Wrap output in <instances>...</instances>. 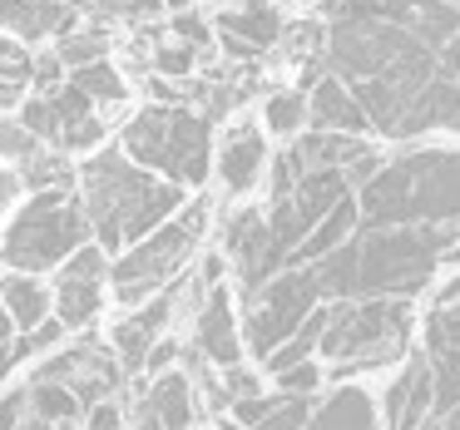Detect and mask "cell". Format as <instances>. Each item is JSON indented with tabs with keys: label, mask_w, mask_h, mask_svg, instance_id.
<instances>
[{
	"label": "cell",
	"mask_w": 460,
	"mask_h": 430,
	"mask_svg": "<svg viewBox=\"0 0 460 430\" xmlns=\"http://www.w3.org/2000/svg\"><path fill=\"white\" fill-rule=\"evenodd\" d=\"M75 198H80L90 238L104 258L124 252L129 242H139L149 228H159L164 218H173L183 208L179 183L129 163L124 149H100L90 163H80V173H75Z\"/></svg>",
	"instance_id": "6da1fadb"
},
{
	"label": "cell",
	"mask_w": 460,
	"mask_h": 430,
	"mask_svg": "<svg viewBox=\"0 0 460 430\" xmlns=\"http://www.w3.org/2000/svg\"><path fill=\"white\" fill-rule=\"evenodd\" d=\"M357 223H460V154H406L361 183Z\"/></svg>",
	"instance_id": "7a4b0ae2"
},
{
	"label": "cell",
	"mask_w": 460,
	"mask_h": 430,
	"mask_svg": "<svg viewBox=\"0 0 460 430\" xmlns=\"http://www.w3.org/2000/svg\"><path fill=\"white\" fill-rule=\"evenodd\" d=\"M460 223H381L351 233L357 292L351 297H416L440 272V252L456 242Z\"/></svg>",
	"instance_id": "3957f363"
},
{
	"label": "cell",
	"mask_w": 460,
	"mask_h": 430,
	"mask_svg": "<svg viewBox=\"0 0 460 430\" xmlns=\"http://www.w3.org/2000/svg\"><path fill=\"white\" fill-rule=\"evenodd\" d=\"M411 347V302L406 297H351L327 302V327L317 337L322 361H332V376L371 371L401 361Z\"/></svg>",
	"instance_id": "277c9868"
},
{
	"label": "cell",
	"mask_w": 460,
	"mask_h": 430,
	"mask_svg": "<svg viewBox=\"0 0 460 430\" xmlns=\"http://www.w3.org/2000/svg\"><path fill=\"white\" fill-rule=\"evenodd\" d=\"M208 139L213 124L193 104H149L124 124V144L139 169L159 173V179L179 183V189H199L208 179Z\"/></svg>",
	"instance_id": "5b68a950"
},
{
	"label": "cell",
	"mask_w": 460,
	"mask_h": 430,
	"mask_svg": "<svg viewBox=\"0 0 460 430\" xmlns=\"http://www.w3.org/2000/svg\"><path fill=\"white\" fill-rule=\"evenodd\" d=\"M203 228H208V203H189L183 213H173V218H164L159 228H149L139 242H129L124 252H114V268H110V277H104V287L114 292V302L139 307V302L154 297V292H164L173 277H179L183 262L193 258Z\"/></svg>",
	"instance_id": "8992f818"
},
{
	"label": "cell",
	"mask_w": 460,
	"mask_h": 430,
	"mask_svg": "<svg viewBox=\"0 0 460 430\" xmlns=\"http://www.w3.org/2000/svg\"><path fill=\"white\" fill-rule=\"evenodd\" d=\"M80 242H90V223L75 198V189H40L21 213L11 218L0 238V262L11 272H50L70 258Z\"/></svg>",
	"instance_id": "52a82bcc"
},
{
	"label": "cell",
	"mask_w": 460,
	"mask_h": 430,
	"mask_svg": "<svg viewBox=\"0 0 460 430\" xmlns=\"http://www.w3.org/2000/svg\"><path fill=\"white\" fill-rule=\"evenodd\" d=\"M243 302H248V347H252V356H268L278 341H288L292 331L307 321V312L322 302V292H317V282H312L307 268H278L252 292H243Z\"/></svg>",
	"instance_id": "ba28073f"
},
{
	"label": "cell",
	"mask_w": 460,
	"mask_h": 430,
	"mask_svg": "<svg viewBox=\"0 0 460 430\" xmlns=\"http://www.w3.org/2000/svg\"><path fill=\"white\" fill-rule=\"evenodd\" d=\"M21 124L35 144L45 149H60V154H84L104 139V124L94 114V104L75 90L70 80L50 94H31L21 100Z\"/></svg>",
	"instance_id": "9c48e42d"
},
{
	"label": "cell",
	"mask_w": 460,
	"mask_h": 430,
	"mask_svg": "<svg viewBox=\"0 0 460 430\" xmlns=\"http://www.w3.org/2000/svg\"><path fill=\"white\" fill-rule=\"evenodd\" d=\"M104 277H110V258H104L94 242H80V248L55 268V321H60L65 331H80L100 317Z\"/></svg>",
	"instance_id": "30bf717a"
},
{
	"label": "cell",
	"mask_w": 460,
	"mask_h": 430,
	"mask_svg": "<svg viewBox=\"0 0 460 430\" xmlns=\"http://www.w3.org/2000/svg\"><path fill=\"white\" fill-rule=\"evenodd\" d=\"M35 381H60V386H70L75 400L90 410L94 400H110L114 391H119L124 366L100 347V341H80V347L55 351V356L45 351V361L35 366Z\"/></svg>",
	"instance_id": "8fae6325"
},
{
	"label": "cell",
	"mask_w": 460,
	"mask_h": 430,
	"mask_svg": "<svg viewBox=\"0 0 460 430\" xmlns=\"http://www.w3.org/2000/svg\"><path fill=\"white\" fill-rule=\"evenodd\" d=\"M426 366H430V396L436 410L446 416L460 406V302L436 307L426 321Z\"/></svg>",
	"instance_id": "7c38bea8"
},
{
	"label": "cell",
	"mask_w": 460,
	"mask_h": 430,
	"mask_svg": "<svg viewBox=\"0 0 460 430\" xmlns=\"http://www.w3.org/2000/svg\"><path fill=\"white\" fill-rule=\"evenodd\" d=\"M173 307H179V282H169V287L154 292L149 302H139V307H134L124 321H114L110 347H114V361H119L124 371H139V366H144L149 347L164 337V327H169Z\"/></svg>",
	"instance_id": "4fadbf2b"
},
{
	"label": "cell",
	"mask_w": 460,
	"mask_h": 430,
	"mask_svg": "<svg viewBox=\"0 0 460 430\" xmlns=\"http://www.w3.org/2000/svg\"><path fill=\"white\" fill-rule=\"evenodd\" d=\"M193 386L183 371H159L154 386L139 396V410H134V430H193Z\"/></svg>",
	"instance_id": "5bb4252c"
},
{
	"label": "cell",
	"mask_w": 460,
	"mask_h": 430,
	"mask_svg": "<svg viewBox=\"0 0 460 430\" xmlns=\"http://www.w3.org/2000/svg\"><path fill=\"white\" fill-rule=\"evenodd\" d=\"M430 410H436L430 366H426V356H406V371H401L386 386V396H381V420H386V430H420Z\"/></svg>",
	"instance_id": "9a60e30c"
},
{
	"label": "cell",
	"mask_w": 460,
	"mask_h": 430,
	"mask_svg": "<svg viewBox=\"0 0 460 430\" xmlns=\"http://www.w3.org/2000/svg\"><path fill=\"white\" fill-rule=\"evenodd\" d=\"M199 351H203V361H213V366H223V371L243 361V337H238V317H233V297L218 282L208 287V297H203V307H199Z\"/></svg>",
	"instance_id": "2e32d148"
},
{
	"label": "cell",
	"mask_w": 460,
	"mask_h": 430,
	"mask_svg": "<svg viewBox=\"0 0 460 430\" xmlns=\"http://www.w3.org/2000/svg\"><path fill=\"white\" fill-rule=\"evenodd\" d=\"M223 252L238 268L243 292H252L268 272H262V258H268V218L258 208H238L228 223H223Z\"/></svg>",
	"instance_id": "e0dca14e"
},
{
	"label": "cell",
	"mask_w": 460,
	"mask_h": 430,
	"mask_svg": "<svg viewBox=\"0 0 460 430\" xmlns=\"http://www.w3.org/2000/svg\"><path fill=\"white\" fill-rule=\"evenodd\" d=\"M262 169H268V139H262V129H252V124L228 129V139L218 144V179H223V189H228L233 198H243V193L262 179Z\"/></svg>",
	"instance_id": "ac0fdd59"
},
{
	"label": "cell",
	"mask_w": 460,
	"mask_h": 430,
	"mask_svg": "<svg viewBox=\"0 0 460 430\" xmlns=\"http://www.w3.org/2000/svg\"><path fill=\"white\" fill-rule=\"evenodd\" d=\"M307 124L312 129H332V134H367L371 119L357 104V94L337 80V75H322L307 94Z\"/></svg>",
	"instance_id": "d6986e66"
},
{
	"label": "cell",
	"mask_w": 460,
	"mask_h": 430,
	"mask_svg": "<svg viewBox=\"0 0 460 430\" xmlns=\"http://www.w3.org/2000/svg\"><path fill=\"white\" fill-rule=\"evenodd\" d=\"M351 233H357V198L347 193V198H337L307 233H302V242L288 252V262H282V268H307V262L327 258V252L337 248V242H347Z\"/></svg>",
	"instance_id": "ffe728a7"
},
{
	"label": "cell",
	"mask_w": 460,
	"mask_h": 430,
	"mask_svg": "<svg viewBox=\"0 0 460 430\" xmlns=\"http://www.w3.org/2000/svg\"><path fill=\"white\" fill-rule=\"evenodd\" d=\"M302 430H381L376 426V406L361 386H337L327 400H317Z\"/></svg>",
	"instance_id": "44dd1931"
},
{
	"label": "cell",
	"mask_w": 460,
	"mask_h": 430,
	"mask_svg": "<svg viewBox=\"0 0 460 430\" xmlns=\"http://www.w3.org/2000/svg\"><path fill=\"white\" fill-rule=\"evenodd\" d=\"M0 307L11 312L15 331H31L50 317V287L35 272H0Z\"/></svg>",
	"instance_id": "7402d4cb"
},
{
	"label": "cell",
	"mask_w": 460,
	"mask_h": 430,
	"mask_svg": "<svg viewBox=\"0 0 460 430\" xmlns=\"http://www.w3.org/2000/svg\"><path fill=\"white\" fill-rule=\"evenodd\" d=\"M213 25H218V35L243 40L252 55L268 50V45H278V35H282V15L272 11L268 0H243L238 11H223Z\"/></svg>",
	"instance_id": "603a6c76"
},
{
	"label": "cell",
	"mask_w": 460,
	"mask_h": 430,
	"mask_svg": "<svg viewBox=\"0 0 460 430\" xmlns=\"http://www.w3.org/2000/svg\"><path fill=\"white\" fill-rule=\"evenodd\" d=\"M25 406H31L35 420H45V426H55V430H70V426L84 420V406L75 400L70 386H60V381H35L31 376V386H25Z\"/></svg>",
	"instance_id": "cb8c5ba5"
},
{
	"label": "cell",
	"mask_w": 460,
	"mask_h": 430,
	"mask_svg": "<svg viewBox=\"0 0 460 430\" xmlns=\"http://www.w3.org/2000/svg\"><path fill=\"white\" fill-rule=\"evenodd\" d=\"M65 80H70L90 104H119V100H124V80H119V70L110 65V55H104V60L80 65V70H70Z\"/></svg>",
	"instance_id": "d4e9b609"
},
{
	"label": "cell",
	"mask_w": 460,
	"mask_h": 430,
	"mask_svg": "<svg viewBox=\"0 0 460 430\" xmlns=\"http://www.w3.org/2000/svg\"><path fill=\"white\" fill-rule=\"evenodd\" d=\"M15 173H21V189L31 183L35 193H40V189H75V169L65 163V154L60 149H45V144L31 154V159H21V169H15Z\"/></svg>",
	"instance_id": "484cf974"
},
{
	"label": "cell",
	"mask_w": 460,
	"mask_h": 430,
	"mask_svg": "<svg viewBox=\"0 0 460 430\" xmlns=\"http://www.w3.org/2000/svg\"><path fill=\"white\" fill-rule=\"evenodd\" d=\"M262 124H268V134H278V139H297V134L307 129V94L302 90H278L268 104H262Z\"/></svg>",
	"instance_id": "4316f807"
},
{
	"label": "cell",
	"mask_w": 460,
	"mask_h": 430,
	"mask_svg": "<svg viewBox=\"0 0 460 430\" xmlns=\"http://www.w3.org/2000/svg\"><path fill=\"white\" fill-rule=\"evenodd\" d=\"M55 55H60V65L65 70H80V65H90V60H104L110 55V35L100 31V25H90V31H65V35H55Z\"/></svg>",
	"instance_id": "83f0119b"
},
{
	"label": "cell",
	"mask_w": 460,
	"mask_h": 430,
	"mask_svg": "<svg viewBox=\"0 0 460 430\" xmlns=\"http://www.w3.org/2000/svg\"><path fill=\"white\" fill-rule=\"evenodd\" d=\"M312 406H317V396H282V391H278L272 410L252 430H302V426H307V416H312Z\"/></svg>",
	"instance_id": "f1b7e54d"
},
{
	"label": "cell",
	"mask_w": 460,
	"mask_h": 430,
	"mask_svg": "<svg viewBox=\"0 0 460 430\" xmlns=\"http://www.w3.org/2000/svg\"><path fill=\"white\" fill-rule=\"evenodd\" d=\"M268 163H272V203H282V198H288V193H292V183H297L302 173L312 169V163H307V154H302L297 144H288V149H282L278 159H268Z\"/></svg>",
	"instance_id": "f546056e"
},
{
	"label": "cell",
	"mask_w": 460,
	"mask_h": 430,
	"mask_svg": "<svg viewBox=\"0 0 460 430\" xmlns=\"http://www.w3.org/2000/svg\"><path fill=\"white\" fill-rule=\"evenodd\" d=\"M60 337H65V327H60V321H50V317H45L40 327L21 331V341H11V356H15V361L45 356V351H55V347H60Z\"/></svg>",
	"instance_id": "4dcf8cb0"
},
{
	"label": "cell",
	"mask_w": 460,
	"mask_h": 430,
	"mask_svg": "<svg viewBox=\"0 0 460 430\" xmlns=\"http://www.w3.org/2000/svg\"><path fill=\"white\" fill-rule=\"evenodd\" d=\"M154 70L164 75V80H189L193 70H199V45H159L154 50Z\"/></svg>",
	"instance_id": "1f68e13d"
},
{
	"label": "cell",
	"mask_w": 460,
	"mask_h": 430,
	"mask_svg": "<svg viewBox=\"0 0 460 430\" xmlns=\"http://www.w3.org/2000/svg\"><path fill=\"white\" fill-rule=\"evenodd\" d=\"M317 386H322V361L317 356H307V361H297V366H282L278 371V391H282V396H317Z\"/></svg>",
	"instance_id": "d6a6232c"
},
{
	"label": "cell",
	"mask_w": 460,
	"mask_h": 430,
	"mask_svg": "<svg viewBox=\"0 0 460 430\" xmlns=\"http://www.w3.org/2000/svg\"><path fill=\"white\" fill-rule=\"evenodd\" d=\"M65 65H60V55H55V45L50 50H35L31 55V84H35V94H50V90H60L65 84Z\"/></svg>",
	"instance_id": "836d02e7"
},
{
	"label": "cell",
	"mask_w": 460,
	"mask_h": 430,
	"mask_svg": "<svg viewBox=\"0 0 460 430\" xmlns=\"http://www.w3.org/2000/svg\"><path fill=\"white\" fill-rule=\"evenodd\" d=\"M0 430H55V426H45V420L31 416L25 391H11V396L0 400Z\"/></svg>",
	"instance_id": "e575fe53"
},
{
	"label": "cell",
	"mask_w": 460,
	"mask_h": 430,
	"mask_svg": "<svg viewBox=\"0 0 460 430\" xmlns=\"http://www.w3.org/2000/svg\"><path fill=\"white\" fill-rule=\"evenodd\" d=\"M40 149V144L25 134V124L21 119H0V159H11V163H21V159H31V154Z\"/></svg>",
	"instance_id": "d590c367"
},
{
	"label": "cell",
	"mask_w": 460,
	"mask_h": 430,
	"mask_svg": "<svg viewBox=\"0 0 460 430\" xmlns=\"http://www.w3.org/2000/svg\"><path fill=\"white\" fill-rule=\"evenodd\" d=\"M169 35H179L183 45H199V50H203V45H208V21H203V15H193V11H179L169 21Z\"/></svg>",
	"instance_id": "8d00e7d4"
},
{
	"label": "cell",
	"mask_w": 460,
	"mask_h": 430,
	"mask_svg": "<svg viewBox=\"0 0 460 430\" xmlns=\"http://www.w3.org/2000/svg\"><path fill=\"white\" fill-rule=\"evenodd\" d=\"M80 426H84V430H124V410L114 406V400H94V406L84 410Z\"/></svg>",
	"instance_id": "74e56055"
},
{
	"label": "cell",
	"mask_w": 460,
	"mask_h": 430,
	"mask_svg": "<svg viewBox=\"0 0 460 430\" xmlns=\"http://www.w3.org/2000/svg\"><path fill=\"white\" fill-rule=\"evenodd\" d=\"M173 361H179V341H173V337L164 341V337H159V341L149 347V356H144V366H139V371H154V376H159V371H169V366H173Z\"/></svg>",
	"instance_id": "f35d334b"
},
{
	"label": "cell",
	"mask_w": 460,
	"mask_h": 430,
	"mask_svg": "<svg viewBox=\"0 0 460 430\" xmlns=\"http://www.w3.org/2000/svg\"><path fill=\"white\" fill-rule=\"evenodd\" d=\"M25 5L31 0H0V31H11L21 40V21H25Z\"/></svg>",
	"instance_id": "ab89813d"
},
{
	"label": "cell",
	"mask_w": 460,
	"mask_h": 430,
	"mask_svg": "<svg viewBox=\"0 0 460 430\" xmlns=\"http://www.w3.org/2000/svg\"><path fill=\"white\" fill-rule=\"evenodd\" d=\"M15 198H21V173H15V169H0V218L11 213Z\"/></svg>",
	"instance_id": "60d3db41"
},
{
	"label": "cell",
	"mask_w": 460,
	"mask_h": 430,
	"mask_svg": "<svg viewBox=\"0 0 460 430\" xmlns=\"http://www.w3.org/2000/svg\"><path fill=\"white\" fill-rule=\"evenodd\" d=\"M25 100V84H0V110H15Z\"/></svg>",
	"instance_id": "b9f144b4"
},
{
	"label": "cell",
	"mask_w": 460,
	"mask_h": 430,
	"mask_svg": "<svg viewBox=\"0 0 460 430\" xmlns=\"http://www.w3.org/2000/svg\"><path fill=\"white\" fill-rule=\"evenodd\" d=\"M15 371V356H11V341H0V381H11Z\"/></svg>",
	"instance_id": "7bdbcfd3"
},
{
	"label": "cell",
	"mask_w": 460,
	"mask_h": 430,
	"mask_svg": "<svg viewBox=\"0 0 460 430\" xmlns=\"http://www.w3.org/2000/svg\"><path fill=\"white\" fill-rule=\"evenodd\" d=\"M15 50H25V45H21V40H15V35H11V31H0V60H5V55H15Z\"/></svg>",
	"instance_id": "ee69618b"
},
{
	"label": "cell",
	"mask_w": 460,
	"mask_h": 430,
	"mask_svg": "<svg viewBox=\"0 0 460 430\" xmlns=\"http://www.w3.org/2000/svg\"><path fill=\"white\" fill-rule=\"evenodd\" d=\"M0 341H15V321H11V312L0 307Z\"/></svg>",
	"instance_id": "f6af8a7d"
},
{
	"label": "cell",
	"mask_w": 460,
	"mask_h": 430,
	"mask_svg": "<svg viewBox=\"0 0 460 430\" xmlns=\"http://www.w3.org/2000/svg\"><path fill=\"white\" fill-rule=\"evenodd\" d=\"M440 430H460V406L446 410V426H440Z\"/></svg>",
	"instance_id": "bcb514c9"
},
{
	"label": "cell",
	"mask_w": 460,
	"mask_h": 430,
	"mask_svg": "<svg viewBox=\"0 0 460 430\" xmlns=\"http://www.w3.org/2000/svg\"><path fill=\"white\" fill-rule=\"evenodd\" d=\"M164 5H169V11H189L193 0H164Z\"/></svg>",
	"instance_id": "7dc6e473"
},
{
	"label": "cell",
	"mask_w": 460,
	"mask_h": 430,
	"mask_svg": "<svg viewBox=\"0 0 460 430\" xmlns=\"http://www.w3.org/2000/svg\"><path fill=\"white\" fill-rule=\"evenodd\" d=\"M420 430H440V420H436V416H426V426H420Z\"/></svg>",
	"instance_id": "c3c4849f"
},
{
	"label": "cell",
	"mask_w": 460,
	"mask_h": 430,
	"mask_svg": "<svg viewBox=\"0 0 460 430\" xmlns=\"http://www.w3.org/2000/svg\"><path fill=\"white\" fill-rule=\"evenodd\" d=\"M218 430H248V426H238V420H228V426H218Z\"/></svg>",
	"instance_id": "681fc988"
},
{
	"label": "cell",
	"mask_w": 460,
	"mask_h": 430,
	"mask_svg": "<svg viewBox=\"0 0 460 430\" xmlns=\"http://www.w3.org/2000/svg\"><path fill=\"white\" fill-rule=\"evenodd\" d=\"M450 5H460V0H450Z\"/></svg>",
	"instance_id": "f907efd6"
}]
</instances>
